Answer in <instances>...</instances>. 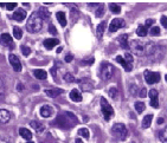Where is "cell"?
Masks as SVG:
<instances>
[{
    "label": "cell",
    "mask_w": 167,
    "mask_h": 143,
    "mask_svg": "<svg viewBox=\"0 0 167 143\" xmlns=\"http://www.w3.org/2000/svg\"><path fill=\"white\" fill-rule=\"evenodd\" d=\"M27 143H35V142H31V141H29V142H27Z\"/></svg>",
    "instance_id": "f907efd6"
},
{
    "label": "cell",
    "mask_w": 167,
    "mask_h": 143,
    "mask_svg": "<svg viewBox=\"0 0 167 143\" xmlns=\"http://www.w3.org/2000/svg\"><path fill=\"white\" fill-rule=\"evenodd\" d=\"M149 34L153 36V37H158L160 36V28L158 26H153L150 30H149Z\"/></svg>",
    "instance_id": "1f68e13d"
},
{
    "label": "cell",
    "mask_w": 167,
    "mask_h": 143,
    "mask_svg": "<svg viewBox=\"0 0 167 143\" xmlns=\"http://www.w3.org/2000/svg\"><path fill=\"white\" fill-rule=\"evenodd\" d=\"M56 18H57V20L59 21V24H60L62 27H65L66 26V17H65V13L64 12H57L56 13Z\"/></svg>",
    "instance_id": "ffe728a7"
},
{
    "label": "cell",
    "mask_w": 167,
    "mask_h": 143,
    "mask_svg": "<svg viewBox=\"0 0 167 143\" xmlns=\"http://www.w3.org/2000/svg\"><path fill=\"white\" fill-rule=\"evenodd\" d=\"M16 7H17V2H8V4H6V10H8V11H13Z\"/></svg>",
    "instance_id": "8d00e7d4"
},
{
    "label": "cell",
    "mask_w": 167,
    "mask_h": 143,
    "mask_svg": "<svg viewBox=\"0 0 167 143\" xmlns=\"http://www.w3.org/2000/svg\"><path fill=\"white\" fill-rule=\"evenodd\" d=\"M158 123H159V124L164 123V118H159V120H158Z\"/></svg>",
    "instance_id": "7dc6e473"
},
{
    "label": "cell",
    "mask_w": 167,
    "mask_h": 143,
    "mask_svg": "<svg viewBox=\"0 0 167 143\" xmlns=\"http://www.w3.org/2000/svg\"><path fill=\"white\" fill-rule=\"evenodd\" d=\"M33 75H35V77L37 79H46V77H48V72L44 71V70H40V69L35 70L33 71Z\"/></svg>",
    "instance_id": "603a6c76"
},
{
    "label": "cell",
    "mask_w": 167,
    "mask_h": 143,
    "mask_svg": "<svg viewBox=\"0 0 167 143\" xmlns=\"http://www.w3.org/2000/svg\"><path fill=\"white\" fill-rule=\"evenodd\" d=\"M91 88H93V86H91V85H89V84H82V85H81V89H82V90H84V91H90V90H91Z\"/></svg>",
    "instance_id": "f35d334b"
},
{
    "label": "cell",
    "mask_w": 167,
    "mask_h": 143,
    "mask_svg": "<svg viewBox=\"0 0 167 143\" xmlns=\"http://www.w3.org/2000/svg\"><path fill=\"white\" fill-rule=\"evenodd\" d=\"M116 61H117V63H120V64L123 66L125 71L129 72V71H131V70H133V64L128 63V61H126L123 57H121V56H117V57H116Z\"/></svg>",
    "instance_id": "4fadbf2b"
},
{
    "label": "cell",
    "mask_w": 167,
    "mask_h": 143,
    "mask_svg": "<svg viewBox=\"0 0 167 143\" xmlns=\"http://www.w3.org/2000/svg\"><path fill=\"white\" fill-rule=\"evenodd\" d=\"M56 71H57V69H56V66H52V67H51V70H50V72H51V75H52L54 77H55V76H56Z\"/></svg>",
    "instance_id": "f6af8a7d"
},
{
    "label": "cell",
    "mask_w": 167,
    "mask_h": 143,
    "mask_svg": "<svg viewBox=\"0 0 167 143\" xmlns=\"http://www.w3.org/2000/svg\"><path fill=\"white\" fill-rule=\"evenodd\" d=\"M76 123H77V118L71 112H64V114L59 115L55 121V124H57L59 128H63V129H70V128L75 127Z\"/></svg>",
    "instance_id": "6da1fadb"
},
{
    "label": "cell",
    "mask_w": 167,
    "mask_h": 143,
    "mask_svg": "<svg viewBox=\"0 0 167 143\" xmlns=\"http://www.w3.org/2000/svg\"><path fill=\"white\" fill-rule=\"evenodd\" d=\"M146 95H147V90H146V88H142L141 92H140V97H146Z\"/></svg>",
    "instance_id": "7bdbcfd3"
},
{
    "label": "cell",
    "mask_w": 167,
    "mask_h": 143,
    "mask_svg": "<svg viewBox=\"0 0 167 143\" xmlns=\"http://www.w3.org/2000/svg\"><path fill=\"white\" fill-rule=\"evenodd\" d=\"M62 50H63V47H58V50H57V53H60V52H62Z\"/></svg>",
    "instance_id": "681fc988"
},
{
    "label": "cell",
    "mask_w": 167,
    "mask_h": 143,
    "mask_svg": "<svg viewBox=\"0 0 167 143\" xmlns=\"http://www.w3.org/2000/svg\"><path fill=\"white\" fill-rule=\"evenodd\" d=\"M78 134H79L81 136H83L84 139H87V140L89 139V135H90V134H89V130H88L87 128H82V129H79V130H78Z\"/></svg>",
    "instance_id": "d6a6232c"
},
{
    "label": "cell",
    "mask_w": 167,
    "mask_h": 143,
    "mask_svg": "<svg viewBox=\"0 0 167 143\" xmlns=\"http://www.w3.org/2000/svg\"><path fill=\"white\" fill-rule=\"evenodd\" d=\"M43 19L42 17L39 16V13H32V16L30 17L29 21L26 22V30L30 32V33H37L42 30L43 27Z\"/></svg>",
    "instance_id": "7a4b0ae2"
},
{
    "label": "cell",
    "mask_w": 167,
    "mask_h": 143,
    "mask_svg": "<svg viewBox=\"0 0 167 143\" xmlns=\"http://www.w3.org/2000/svg\"><path fill=\"white\" fill-rule=\"evenodd\" d=\"M154 22H155V21H154V19H147V20H146V24H145V26L148 28L149 26H152Z\"/></svg>",
    "instance_id": "60d3db41"
},
{
    "label": "cell",
    "mask_w": 167,
    "mask_h": 143,
    "mask_svg": "<svg viewBox=\"0 0 167 143\" xmlns=\"http://www.w3.org/2000/svg\"><path fill=\"white\" fill-rule=\"evenodd\" d=\"M125 59L128 61V63H130V64H133V61H134L133 56H131V53H129V52H126L125 53Z\"/></svg>",
    "instance_id": "74e56055"
},
{
    "label": "cell",
    "mask_w": 167,
    "mask_h": 143,
    "mask_svg": "<svg viewBox=\"0 0 167 143\" xmlns=\"http://www.w3.org/2000/svg\"><path fill=\"white\" fill-rule=\"evenodd\" d=\"M30 124H31V127H32L37 133H42V131L44 130V125L40 122H38V121H32Z\"/></svg>",
    "instance_id": "d4e9b609"
},
{
    "label": "cell",
    "mask_w": 167,
    "mask_h": 143,
    "mask_svg": "<svg viewBox=\"0 0 167 143\" xmlns=\"http://www.w3.org/2000/svg\"><path fill=\"white\" fill-rule=\"evenodd\" d=\"M26 18V11L24 8H17L16 12L13 13V19L17 21H23Z\"/></svg>",
    "instance_id": "5bb4252c"
},
{
    "label": "cell",
    "mask_w": 167,
    "mask_h": 143,
    "mask_svg": "<svg viewBox=\"0 0 167 143\" xmlns=\"http://www.w3.org/2000/svg\"><path fill=\"white\" fill-rule=\"evenodd\" d=\"M108 92H109V96H110L111 98H114V100H115V98L117 97V89H116L115 86H113V88H110Z\"/></svg>",
    "instance_id": "e575fe53"
},
{
    "label": "cell",
    "mask_w": 167,
    "mask_h": 143,
    "mask_svg": "<svg viewBox=\"0 0 167 143\" xmlns=\"http://www.w3.org/2000/svg\"><path fill=\"white\" fill-rule=\"evenodd\" d=\"M109 8H110V12H113L114 14H119L121 12V7L116 2H110L109 4Z\"/></svg>",
    "instance_id": "484cf974"
},
{
    "label": "cell",
    "mask_w": 167,
    "mask_h": 143,
    "mask_svg": "<svg viewBox=\"0 0 167 143\" xmlns=\"http://www.w3.org/2000/svg\"><path fill=\"white\" fill-rule=\"evenodd\" d=\"M49 32L51 33V34H54V36H56L57 34V30H56V27L51 24L50 26H49Z\"/></svg>",
    "instance_id": "ab89813d"
},
{
    "label": "cell",
    "mask_w": 167,
    "mask_h": 143,
    "mask_svg": "<svg viewBox=\"0 0 167 143\" xmlns=\"http://www.w3.org/2000/svg\"><path fill=\"white\" fill-rule=\"evenodd\" d=\"M149 98H150V106H153V108H159V100H158V96H159V94H158V91L155 90V89H152L150 91H149Z\"/></svg>",
    "instance_id": "30bf717a"
},
{
    "label": "cell",
    "mask_w": 167,
    "mask_h": 143,
    "mask_svg": "<svg viewBox=\"0 0 167 143\" xmlns=\"http://www.w3.org/2000/svg\"><path fill=\"white\" fill-rule=\"evenodd\" d=\"M58 44H59V40L56 39V38H49V39H45V40H44V46H45L48 50L54 49V46L58 45Z\"/></svg>",
    "instance_id": "e0dca14e"
},
{
    "label": "cell",
    "mask_w": 167,
    "mask_h": 143,
    "mask_svg": "<svg viewBox=\"0 0 167 143\" xmlns=\"http://www.w3.org/2000/svg\"><path fill=\"white\" fill-rule=\"evenodd\" d=\"M11 120V114L7 111V110H4L1 109L0 110V123L1 124H5V123H8Z\"/></svg>",
    "instance_id": "9a60e30c"
},
{
    "label": "cell",
    "mask_w": 167,
    "mask_h": 143,
    "mask_svg": "<svg viewBox=\"0 0 167 143\" xmlns=\"http://www.w3.org/2000/svg\"><path fill=\"white\" fill-rule=\"evenodd\" d=\"M152 121H153V115H152V114L146 115V116L144 117V120H142V128H144V129L149 128L150 124H152Z\"/></svg>",
    "instance_id": "44dd1931"
},
{
    "label": "cell",
    "mask_w": 167,
    "mask_h": 143,
    "mask_svg": "<svg viewBox=\"0 0 167 143\" xmlns=\"http://www.w3.org/2000/svg\"><path fill=\"white\" fill-rule=\"evenodd\" d=\"M70 98H71V101H74V102H76V103L82 102V95L79 94V91H78L77 89H74V90L70 92Z\"/></svg>",
    "instance_id": "d6986e66"
},
{
    "label": "cell",
    "mask_w": 167,
    "mask_h": 143,
    "mask_svg": "<svg viewBox=\"0 0 167 143\" xmlns=\"http://www.w3.org/2000/svg\"><path fill=\"white\" fill-rule=\"evenodd\" d=\"M165 79H166V82H167V75H166V77H165Z\"/></svg>",
    "instance_id": "816d5d0a"
},
{
    "label": "cell",
    "mask_w": 167,
    "mask_h": 143,
    "mask_svg": "<svg viewBox=\"0 0 167 143\" xmlns=\"http://www.w3.org/2000/svg\"><path fill=\"white\" fill-rule=\"evenodd\" d=\"M111 133H113V135H115L120 141L127 140V137H128V135H129V133H128L126 125L122 124V123H116V124H114L113 128H111Z\"/></svg>",
    "instance_id": "3957f363"
},
{
    "label": "cell",
    "mask_w": 167,
    "mask_h": 143,
    "mask_svg": "<svg viewBox=\"0 0 167 143\" xmlns=\"http://www.w3.org/2000/svg\"><path fill=\"white\" fill-rule=\"evenodd\" d=\"M13 36H14L16 39H21V37H23V31H21L20 27H18V26H14V27H13Z\"/></svg>",
    "instance_id": "f1b7e54d"
},
{
    "label": "cell",
    "mask_w": 167,
    "mask_h": 143,
    "mask_svg": "<svg viewBox=\"0 0 167 143\" xmlns=\"http://www.w3.org/2000/svg\"><path fill=\"white\" fill-rule=\"evenodd\" d=\"M120 45L122 49L127 50L129 47V40H128V36L127 34H123L121 38H120Z\"/></svg>",
    "instance_id": "cb8c5ba5"
},
{
    "label": "cell",
    "mask_w": 167,
    "mask_h": 143,
    "mask_svg": "<svg viewBox=\"0 0 167 143\" xmlns=\"http://www.w3.org/2000/svg\"><path fill=\"white\" fill-rule=\"evenodd\" d=\"M125 26V21L123 19H120V18H115L110 21V25H109V31L110 32H116L119 28L123 27Z\"/></svg>",
    "instance_id": "9c48e42d"
},
{
    "label": "cell",
    "mask_w": 167,
    "mask_h": 143,
    "mask_svg": "<svg viewBox=\"0 0 167 143\" xmlns=\"http://www.w3.org/2000/svg\"><path fill=\"white\" fill-rule=\"evenodd\" d=\"M21 90H23V85L19 83V84H18V91H21Z\"/></svg>",
    "instance_id": "bcb514c9"
},
{
    "label": "cell",
    "mask_w": 167,
    "mask_h": 143,
    "mask_svg": "<svg viewBox=\"0 0 167 143\" xmlns=\"http://www.w3.org/2000/svg\"><path fill=\"white\" fill-rule=\"evenodd\" d=\"M113 73H114V67H113V65L109 64V63H107V61H103V63L101 64V77H102V79H103V81L110 79Z\"/></svg>",
    "instance_id": "5b68a950"
},
{
    "label": "cell",
    "mask_w": 167,
    "mask_h": 143,
    "mask_svg": "<svg viewBox=\"0 0 167 143\" xmlns=\"http://www.w3.org/2000/svg\"><path fill=\"white\" fill-rule=\"evenodd\" d=\"M8 61H10V64L12 65V67H13V70H14L16 72H20V71H21V63H20L19 58L16 55L11 53V55L8 56Z\"/></svg>",
    "instance_id": "ba28073f"
},
{
    "label": "cell",
    "mask_w": 167,
    "mask_h": 143,
    "mask_svg": "<svg viewBox=\"0 0 167 143\" xmlns=\"http://www.w3.org/2000/svg\"><path fill=\"white\" fill-rule=\"evenodd\" d=\"M144 77H145L146 83H148V84H155L160 81L159 72H153V71H148V70H146L144 72Z\"/></svg>",
    "instance_id": "8992f818"
},
{
    "label": "cell",
    "mask_w": 167,
    "mask_h": 143,
    "mask_svg": "<svg viewBox=\"0 0 167 143\" xmlns=\"http://www.w3.org/2000/svg\"><path fill=\"white\" fill-rule=\"evenodd\" d=\"M39 112H40V116H42V117H44V118H49V117H51V116L54 115L55 109H54L51 105H49V104H44V105L40 108Z\"/></svg>",
    "instance_id": "52a82bcc"
},
{
    "label": "cell",
    "mask_w": 167,
    "mask_h": 143,
    "mask_svg": "<svg viewBox=\"0 0 167 143\" xmlns=\"http://www.w3.org/2000/svg\"><path fill=\"white\" fill-rule=\"evenodd\" d=\"M159 139L162 143H167V127L159 131Z\"/></svg>",
    "instance_id": "83f0119b"
},
{
    "label": "cell",
    "mask_w": 167,
    "mask_h": 143,
    "mask_svg": "<svg viewBox=\"0 0 167 143\" xmlns=\"http://www.w3.org/2000/svg\"><path fill=\"white\" fill-rule=\"evenodd\" d=\"M0 41L4 46H7V47H11L13 45V40H12V37L8 34V33H2L0 36Z\"/></svg>",
    "instance_id": "8fae6325"
},
{
    "label": "cell",
    "mask_w": 167,
    "mask_h": 143,
    "mask_svg": "<svg viewBox=\"0 0 167 143\" xmlns=\"http://www.w3.org/2000/svg\"><path fill=\"white\" fill-rule=\"evenodd\" d=\"M106 25H107L106 21H102L101 24H98V26L96 28V36H97L98 39H102L103 33H104V30H106Z\"/></svg>",
    "instance_id": "ac0fdd59"
},
{
    "label": "cell",
    "mask_w": 167,
    "mask_h": 143,
    "mask_svg": "<svg viewBox=\"0 0 167 143\" xmlns=\"http://www.w3.org/2000/svg\"><path fill=\"white\" fill-rule=\"evenodd\" d=\"M161 24H162V26L165 28H167V17H165V16L161 17Z\"/></svg>",
    "instance_id": "b9f144b4"
},
{
    "label": "cell",
    "mask_w": 167,
    "mask_h": 143,
    "mask_svg": "<svg viewBox=\"0 0 167 143\" xmlns=\"http://www.w3.org/2000/svg\"><path fill=\"white\" fill-rule=\"evenodd\" d=\"M44 92H45V95H46L48 97L55 98L57 96H59L60 94H63V90H62V89H58V88H52V89H46Z\"/></svg>",
    "instance_id": "7c38bea8"
},
{
    "label": "cell",
    "mask_w": 167,
    "mask_h": 143,
    "mask_svg": "<svg viewBox=\"0 0 167 143\" xmlns=\"http://www.w3.org/2000/svg\"><path fill=\"white\" fill-rule=\"evenodd\" d=\"M104 14V5L103 4H98L97 5V10H96V17L100 18Z\"/></svg>",
    "instance_id": "f546056e"
},
{
    "label": "cell",
    "mask_w": 167,
    "mask_h": 143,
    "mask_svg": "<svg viewBox=\"0 0 167 143\" xmlns=\"http://www.w3.org/2000/svg\"><path fill=\"white\" fill-rule=\"evenodd\" d=\"M20 49H21V53H23L25 57L30 56V53H31V49H30V47H27V46H24V45H23Z\"/></svg>",
    "instance_id": "836d02e7"
},
{
    "label": "cell",
    "mask_w": 167,
    "mask_h": 143,
    "mask_svg": "<svg viewBox=\"0 0 167 143\" xmlns=\"http://www.w3.org/2000/svg\"><path fill=\"white\" fill-rule=\"evenodd\" d=\"M38 13H39V16L42 17L43 20H44V19H48V18L50 17V12H49L46 8H44V7H40L39 11H38Z\"/></svg>",
    "instance_id": "4316f807"
},
{
    "label": "cell",
    "mask_w": 167,
    "mask_h": 143,
    "mask_svg": "<svg viewBox=\"0 0 167 143\" xmlns=\"http://www.w3.org/2000/svg\"><path fill=\"white\" fill-rule=\"evenodd\" d=\"M19 134H20V136H21L23 139H25L26 141H31V140H32V133H31L29 129H26V128H20V129H19Z\"/></svg>",
    "instance_id": "2e32d148"
},
{
    "label": "cell",
    "mask_w": 167,
    "mask_h": 143,
    "mask_svg": "<svg viewBox=\"0 0 167 143\" xmlns=\"http://www.w3.org/2000/svg\"><path fill=\"white\" fill-rule=\"evenodd\" d=\"M64 79H65V82H68V83H73L75 81L74 76H73L71 73H65V76H64Z\"/></svg>",
    "instance_id": "d590c367"
},
{
    "label": "cell",
    "mask_w": 167,
    "mask_h": 143,
    "mask_svg": "<svg viewBox=\"0 0 167 143\" xmlns=\"http://www.w3.org/2000/svg\"><path fill=\"white\" fill-rule=\"evenodd\" d=\"M135 110H136V112H139V114H141V112H144V110H145V103L142 102H136L135 103Z\"/></svg>",
    "instance_id": "4dcf8cb0"
},
{
    "label": "cell",
    "mask_w": 167,
    "mask_h": 143,
    "mask_svg": "<svg viewBox=\"0 0 167 143\" xmlns=\"http://www.w3.org/2000/svg\"><path fill=\"white\" fill-rule=\"evenodd\" d=\"M73 59H74V57H73L71 55H68V56L65 57V61H66V63H70V61H73Z\"/></svg>",
    "instance_id": "ee69618b"
},
{
    "label": "cell",
    "mask_w": 167,
    "mask_h": 143,
    "mask_svg": "<svg viewBox=\"0 0 167 143\" xmlns=\"http://www.w3.org/2000/svg\"><path fill=\"white\" fill-rule=\"evenodd\" d=\"M76 143H83V141L81 139H76Z\"/></svg>",
    "instance_id": "c3c4849f"
},
{
    "label": "cell",
    "mask_w": 167,
    "mask_h": 143,
    "mask_svg": "<svg viewBox=\"0 0 167 143\" xmlns=\"http://www.w3.org/2000/svg\"><path fill=\"white\" fill-rule=\"evenodd\" d=\"M148 33V28L145 26V25H139L138 28H136V34L139 37H146Z\"/></svg>",
    "instance_id": "7402d4cb"
},
{
    "label": "cell",
    "mask_w": 167,
    "mask_h": 143,
    "mask_svg": "<svg viewBox=\"0 0 167 143\" xmlns=\"http://www.w3.org/2000/svg\"><path fill=\"white\" fill-rule=\"evenodd\" d=\"M101 111L104 116L106 121H109L111 117L114 116V109L110 106V104L107 102V100L104 97H101Z\"/></svg>",
    "instance_id": "277c9868"
}]
</instances>
